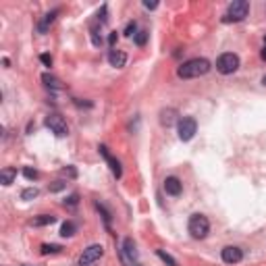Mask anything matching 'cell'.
<instances>
[{
  "mask_svg": "<svg viewBox=\"0 0 266 266\" xmlns=\"http://www.w3.org/2000/svg\"><path fill=\"white\" fill-rule=\"evenodd\" d=\"M165 191L169 195H179L183 191V183L177 177H167L165 179Z\"/></svg>",
  "mask_w": 266,
  "mask_h": 266,
  "instance_id": "11",
  "label": "cell"
},
{
  "mask_svg": "<svg viewBox=\"0 0 266 266\" xmlns=\"http://www.w3.org/2000/svg\"><path fill=\"white\" fill-rule=\"evenodd\" d=\"M264 46H266V36H264Z\"/></svg>",
  "mask_w": 266,
  "mask_h": 266,
  "instance_id": "34",
  "label": "cell"
},
{
  "mask_svg": "<svg viewBox=\"0 0 266 266\" xmlns=\"http://www.w3.org/2000/svg\"><path fill=\"white\" fill-rule=\"evenodd\" d=\"M187 229L193 239H204L208 235V231H210V223H208V218L204 214H191Z\"/></svg>",
  "mask_w": 266,
  "mask_h": 266,
  "instance_id": "3",
  "label": "cell"
},
{
  "mask_svg": "<svg viewBox=\"0 0 266 266\" xmlns=\"http://www.w3.org/2000/svg\"><path fill=\"white\" fill-rule=\"evenodd\" d=\"M56 15H59V10H52V13H48V15H46V17L40 21V25H38L40 33H46V31H48V25L56 19Z\"/></svg>",
  "mask_w": 266,
  "mask_h": 266,
  "instance_id": "16",
  "label": "cell"
},
{
  "mask_svg": "<svg viewBox=\"0 0 266 266\" xmlns=\"http://www.w3.org/2000/svg\"><path fill=\"white\" fill-rule=\"evenodd\" d=\"M221 256H223V262H227V264H237L244 260V252L237 246H227V248H223Z\"/></svg>",
  "mask_w": 266,
  "mask_h": 266,
  "instance_id": "8",
  "label": "cell"
},
{
  "mask_svg": "<svg viewBox=\"0 0 266 266\" xmlns=\"http://www.w3.org/2000/svg\"><path fill=\"white\" fill-rule=\"evenodd\" d=\"M79 204V195L73 193V195H69V198L65 200V206H77Z\"/></svg>",
  "mask_w": 266,
  "mask_h": 266,
  "instance_id": "25",
  "label": "cell"
},
{
  "mask_svg": "<svg viewBox=\"0 0 266 266\" xmlns=\"http://www.w3.org/2000/svg\"><path fill=\"white\" fill-rule=\"evenodd\" d=\"M133 40H135L137 46H146V42H148V31H137L135 36H133Z\"/></svg>",
  "mask_w": 266,
  "mask_h": 266,
  "instance_id": "21",
  "label": "cell"
},
{
  "mask_svg": "<svg viewBox=\"0 0 266 266\" xmlns=\"http://www.w3.org/2000/svg\"><path fill=\"white\" fill-rule=\"evenodd\" d=\"M75 231H77V227H75L71 221H67V223H63V227H61V235H63V237H71V235H75Z\"/></svg>",
  "mask_w": 266,
  "mask_h": 266,
  "instance_id": "18",
  "label": "cell"
},
{
  "mask_svg": "<svg viewBox=\"0 0 266 266\" xmlns=\"http://www.w3.org/2000/svg\"><path fill=\"white\" fill-rule=\"evenodd\" d=\"M56 221V216H52V214H40L38 218H33V227H46V225H52Z\"/></svg>",
  "mask_w": 266,
  "mask_h": 266,
  "instance_id": "17",
  "label": "cell"
},
{
  "mask_svg": "<svg viewBox=\"0 0 266 266\" xmlns=\"http://www.w3.org/2000/svg\"><path fill=\"white\" fill-rule=\"evenodd\" d=\"M117 38H119V36H117V31H112L110 36H108V44H110V46H114V44H117Z\"/></svg>",
  "mask_w": 266,
  "mask_h": 266,
  "instance_id": "30",
  "label": "cell"
},
{
  "mask_svg": "<svg viewBox=\"0 0 266 266\" xmlns=\"http://www.w3.org/2000/svg\"><path fill=\"white\" fill-rule=\"evenodd\" d=\"M38 193H40V191H38L36 187H29V189H25V191L21 193V198H23V200H33V198H38Z\"/></svg>",
  "mask_w": 266,
  "mask_h": 266,
  "instance_id": "22",
  "label": "cell"
},
{
  "mask_svg": "<svg viewBox=\"0 0 266 266\" xmlns=\"http://www.w3.org/2000/svg\"><path fill=\"white\" fill-rule=\"evenodd\" d=\"M100 154H102L104 158H106V163L110 165V171H112V175H114V177H117V179H119V177L123 175V169H121V163H119V160H117V158H112V156L108 154V148H106V146H100Z\"/></svg>",
  "mask_w": 266,
  "mask_h": 266,
  "instance_id": "10",
  "label": "cell"
},
{
  "mask_svg": "<svg viewBox=\"0 0 266 266\" xmlns=\"http://www.w3.org/2000/svg\"><path fill=\"white\" fill-rule=\"evenodd\" d=\"M46 127L54 133V135H59V137H65L67 133H69V127H67V121L61 117V114H56V112H52V114H48L46 117Z\"/></svg>",
  "mask_w": 266,
  "mask_h": 266,
  "instance_id": "6",
  "label": "cell"
},
{
  "mask_svg": "<svg viewBox=\"0 0 266 266\" xmlns=\"http://www.w3.org/2000/svg\"><path fill=\"white\" fill-rule=\"evenodd\" d=\"M96 208H98V210L102 212V216H104V221H106V225L110 223V212L106 210V208H104V204H100V202H96Z\"/></svg>",
  "mask_w": 266,
  "mask_h": 266,
  "instance_id": "24",
  "label": "cell"
},
{
  "mask_svg": "<svg viewBox=\"0 0 266 266\" xmlns=\"http://www.w3.org/2000/svg\"><path fill=\"white\" fill-rule=\"evenodd\" d=\"M61 250H63L61 246H48V244L42 246V254H56V252H61Z\"/></svg>",
  "mask_w": 266,
  "mask_h": 266,
  "instance_id": "23",
  "label": "cell"
},
{
  "mask_svg": "<svg viewBox=\"0 0 266 266\" xmlns=\"http://www.w3.org/2000/svg\"><path fill=\"white\" fill-rule=\"evenodd\" d=\"M156 254H158V258H160V260H163L165 264H169V266H177V260H175V258H171V256H169V254H167V252H163V250H158Z\"/></svg>",
  "mask_w": 266,
  "mask_h": 266,
  "instance_id": "19",
  "label": "cell"
},
{
  "mask_svg": "<svg viewBox=\"0 0 266 266\" xmlns=\"http://www.w3.org/2000/svg\"><path fill=\"white\" fill-rule=\"evenodd\" d=\"M260 56H262V61H266V46L262 48V52H260Z\"/></svg>",
  "mask_w": 266,
  "mask_h": 266,
  "instance_id": "32",
  "label": "cell"
},
{
  "mask_svg": "<svg viewBox=\"0 0 266 266\" xmlns=\"http://www.w3.org/2000/svg\"><path fill=\"white\" fill-rule=\"evenodd\" d=\"M23 175H25L29 181H36L40 177V173L36 169H31V167H25V169H23Z\"/></svg>",
  "mask_w": 266,
  "mask_h": 266,
  "instance_id": "20",
  "label": "cell"
},
{
  "mask_svg": "<svg viewBox=\"0 0 266 266\" xmlns=\"http://www.w3.org/2000/svg\"><path fill=\"white\" fill-rule=\"evenodd\" d=\"M63 175H69V177H77V171H75L73 167H69V169H65V171H63Z\"/></svg>",
  "mask_w": 266,
  "mask_h": 266,
  "instance_id": "29",
  "label": "cell"
},
{
  "mask_svg": "<svg viewBox=\"0 0 266 266\" xmlns=\"http://www.w3.org/2000/svg\"><path fill=\"white\" fill-rule=\"evenodd\" d=\"M65 187H67L65 181H54V183L50 185V191H61V189H65Z\"/></svg>",
  "mask_w": 266,
  "mask_h": 266,
  "instance_id": "26",
  "label": "cell"
},
{
  "mask_svg": "<svg viewBox=\"0 0 266 266\" xmlns=\"http://www.w3.org/2000/svg\"><path fill=\"white\" fill-rule=\"evenodd\" d=\"M177 131H179V140L181 142H189L191 137L195 135V131H198V123H195L193 117H183V119H179Z\"/></svg>",
  "mask_w": 266,
  "mask_h": 266,
  "instance_id": "5",
  "label": "cell"
},
{
  "mask_svg": "<svg viewBox=\"0 0 266 266\" xmlns=\"http://www.w3.org/2000/svg\"><path fill=\"white\" fill-rule=\"evenodd\" d=\"M42 82L46 84V88H50V89H54V91H61V89H63V84H61L54 75H50V73H44V75H42Z\"/></svg>",
  "mask_w": 266,
  "mask_h": 266,
  "instance_id": "13",
  "label": "cell"
},
{
  "mask_svg": "<svg viewBox=\"0 0 266 266\" xmlns=\"http://www.w3.org/2000/svg\"><path fill=\"white\" fill-rule=\"evenodd\" d=\"M262 84H264V86H266V75H264V77H262Z\"/></svg>",
  "mask_w": 266,
  "mask_h": 266,
  "instance_id": "33",
  "label": "cell"
},
{
  "mask_svg": "<svg viewBox=\"0 0 266 266\" xmlns=\"http://www.w3.org/2000/svg\"><path fill=\"white\" fill-rule=\"evenodd\" d=\"M108 63H110L112 67L121 69V67H125V63H127V54H125L123 50H110V52H108Z\"/></svg>",
  "mask_w": 266,
  "mask_h": 266,
  "instance_id": "12",
  "label": "cell"
},
{
  "mask_svg": "<svg viewBox=\"0 0 266 266\" xmlns=\"http://www.w3.org/2000/svg\"><path fill=\"white\" fill-rule=\"evenodd\" d=\"M175 121H177V110L175 108H169V110L160 112V123H163L165 127H171Z\"/></svg>",
  "mask_w": 266,
  "mask_h": 266,
  "instance_id": "15",
  "label": "cell"
},
{
  "mask_svg": "<svg viewBox=\"0 0 266 266\" xmlns=\"http://www.w3.org/2000/svg\"><path fill=\"white\" fill-rule=\"evenodd\" d=\"M239 69V56L233 52H225L216 59V71L223 73V75H231Z\"/></svg>",
  "mask_w": 266,
  "mask_h": 266,
  "instance_id": "4",
  "label": "cell"
},
{
  "mask_svg": "<svg viewBox=\"0 0 266 266\" xmlns=\"http://www.w3.org/2000/svg\"><path fill=\"white\" fill-rule=\"evenodd\" d=\"M102 256H104V248H102L100 244H94V246L86 248L84 254L79 256V266H89V264L98 262Z\"/></svg>",
  "mask_w": 266,
  "mask_h": 266,
  "instance_id": "7",
  "label": "cell"
},
{
  "mask_svg": "<svg viewBox=\"0 0 266 266\" xmlns=\"http://www.w3.org/2000/svg\"><path fill=\"white\" fill-rule=\"evenodd\" d=\"M123 262L129 264V266L137 262V250H135L133 239H125L123 241Z\"/></svg>",
  "mask_w": 266,
  "mask_h": 266,
  "instance_id": "9",
  "label": "cell"
},
{
  "mask_svg": "<svg viewBox=\"0 0 266 266\" xmlns=\"http://www.w3.org/2000/svg\"><path fill=\"white\" fill-rule=\"evenodd\" d=\"M40 61H42L46 67H52V56H50V54H42V56H40Z\"/></svg>",
  "mask_w": 266,
  "mask_h": 266,
  "instance_id": "28",
  "label": "cell"
},
{
  "mask_svg": "<svg viewBox=\"0 0 266 266\" xmlns=\"http://www.w3.org/2000/svg\"><path fill=\"white\" fill-rule=\"evenodd\" d=\"M248 13H250V2H246V0H233L229 4L227 15L223 17V23H239L248 17Z\"/></svg>",
  "mask_w": 266,
  "mask_h": 266,
  "instance_id": "2",
  "label": "cell"
},
{
  "mask_svg": "<svg viewBox=\"0 0 266 266\" xmlns=\"http://www.w3.org/2000/svg\"><path fill=\"white\" fill-rule=\"evenodd\" d=\"M15 177H17V169H10V167L2 169V173H0V181H2L4 187H8V185L15 181Z\"/></svg>",
  "mask_w": 266,
  "mask_h": 266,
  "instance_id": "14",
  "label": "cell"
},
{
  "mask_svg": "<svg viewBox=\"0 0 266 266\" xmlns=\"http://www.w3.org/2000/svg\"><path fill=\"white\" fill-rule=\"evenodd\" d=\"M144 6H146V8H156V6H158V2H150V0H146Z\"/></svg>",
  "mask_w": 266,
  "mask_h": 266,
  "instance_id": "31",
  "label": "cell"
},
{
  "mask_svg": "<svg viewBox=\"0 0 266 266\" xmlns=\"http://www.w3.org/2000/svg\"><path fill=\"white\" fill-rule=\"evenodd\" d=\"M210 71V61L206 59H191V61H185L179 69H177V75L181 79H193V77H202Z\"/></svg>",
  "mask_w": 266,
  "mask_h": 266,
  "instance_id": "1",
  "label": "cell"
},
{
  "mask_svg": "<svg viewBox=\"0 0 266 266\" xmlns=\"http://www.w3.org/2000/svg\"><path fill=\"white\" fill-rule=\"evenodd\" d=\"M135 27H137V25H135V21L129 23V25L125 27V36H135Z\"/></svg>",
  "mask_w": 266,
  "mask_h": 266,
  "instance_id": "27",
  "label": "cell"
}]
</instances>
